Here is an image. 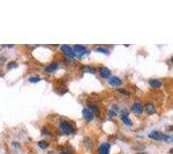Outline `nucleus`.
<instances>
[{
  "label": "nucleus",
  "instance_id": "1a4fd4ad",
  "mask_svg": "<svg viewBox=\"0 0 173 154\" xmlns=\"http://www.w3.org/2000/svg\"><path fill=\"white\" fill-rule=\"evenodd\" d=\"M110 153V144L104 143L99 146L98 148V154H108Z\"/></svg>",
  "mask_w": 173,
  "mask_h": 154
},
{
  "label": "nucleus",
  "instance_id": "2eb2a0df",
  "mask_svg": "<svg viewBox=\"0 0 173 154\" xmlns=\"http://www.w3.org/2000/svg\"><path fill=\"white\" fill-rule=\"evenodd\" d=\"M38 146H39V148H42V150H46L49 144L45 140H40V141H38Z\"/></svg>",
  "mask_w": 173,
  "mask_h": 154
},
{
  "label": "nucleus",
  "instance_id": "a878e982",
  "mask_svg": "<svg viewBox=\"0 0 173 154\" xmlns=\"http://www.w3.org/2000/svg\"><path fill=\"white\" fill-rule=\"evenodd\" d=\"M136 154H146L144 152H142V153H136Z\"/></svg>",
  "mask_w": 173,
  "mask_h": 154
},
{
  "label": "nucleus",
  "instance_id": "423d86ee",
  "mask_svg": "<svg viewBox=\"0 0 173 154\" xmlns=\"http://www.w3.org/2000/svg\"><path fill=\"white\" fill-rule=\"evenodd\" d=\"M94 116H95V115L92 114V111H91L89 108H84V109H83V117L86 118V121H88V122L92 121V119H94Z\"/></svg>",
  "mask_w": 173,
  "mask_h": 154
},
{
  "label": "nucleus",
  "instance_id": "6e6552de",
  "mask_svg": "<svg viewBox=\"0 0 173 154\" xmlns=\"http://www.w3.org/2000/svg\"><path fill=\"white\" fill-rule=\"evenodd\" d=\"M108 84L111 85V86L118 87V86H121V85H122V81H121V79L118 78V77H111V78L108 79Z\"/></svg>",
  "mask_w": 173,
  "mask_h": 154
},
{
  "label": "nucleus",
  "instance_id": "aec40b11",
  "mask_svg": "<svg viewBox=\"0 0 173 154\" xmlns=\"http://www.w3.org/2000/svg\"><path fill=\"white\" fill-rule=\"evenodd\" d=\"M119 93H121V94H125V95H127V96H128V95H130V93L128 92V90H126V89H120V90H119Z\"/></svg>",
  "mask_w": 173,
  "mask_h": 154
},
{
  "label": "nucleus",
  "instance_id": "7ed1b4c3",
  "mask_svg": "<svg viewBox=\"0 0 173 154\" xmlns=\"http://www.w3.org/2000/svg\"><path fill=\"white\" fill-rule=\"evenodd\" d=\"M73 52L75 56L82 57L83 55H86V46H82V45H75V46L73 48Z\"/></svg>",
  "mask_w": 173,
  "mask_h": 154
},
{
  "label": "nucleus",
  "instance_id": "f8f14e48",
  "mask_svg": "<svg viewBox=\"0 0 173 154\" xmlns=\"http://www.w3.org/2000/svg\"><path fill=\"white\" fill-rule=\"evenodd\" d=\"M149 85H150L152 88H159V87H162V81L157 79H150L149 80Z\"/></svg>",
  "mask_w": 173,
  "mask_h": 154
},
{
  "label": "nucleus",
  "instance_id": "ddd939ff",
  "mask_svg": "<svg viewBox=\"0 0 173 154\" xmlns=\"http://www.w3.org/2000/svg\"><path fill=\"white\" fill-rule=\"evenodd\" d=\"M58 67H59V64H58V63H52V64H50L49 66L45 67V71L49 72V73H51V72H54Z\"/></svg>",
  "mask_w": 173,
  "mask_h": 154
},
{
  "label": "nucleus",
  "instance_id": "f3484780",
  "mask_svg": "<svg viewBox=\"0 0 173 154\" xmlns=\"http://www.w3.org/2000/svg\"><path fill=\"white\" fill-rule=\"evenodd\" d=\"M83 71L84 72H89V73H95V68H92L90 66H86V67H83Z\"/></svg>",
  "mask_w": 173,
  "mask_h": 154
},
{
  "label": "nucleus",
  "instance_id": "9b49d317",
  "mask_svg": "<svg viewBox=\"0 0 173 154\" xmlns=\"http://www.w3.org/2000/svg\"><path fill=\"white\" fill-rule=\"evenodd\" d=\"M99 74L102 78L104 79H106V78H110V75H111V71L108 70V67H102L99 70Z\"/></svg>",
  "mask_w": 173,
  "mask_h": 154
},
{
  "label": "nucleus",
  "instance_id": "39448f33",
  "mask_svg": "<svg viewBox=\"0 0 173 154\" xmlns=\"http://www.w3.org/2000/svg\"><path fill=\"white\" fill-rule=\"evenodd\" d=\"M143 110H146V112H147L148 115H154L156 112L155 106H154L152 103H150V102L146 103V106L143 107Z\"/></svg>",
  "mask_w": 173,
  "mask_h": 154
},
{
  "label": "nucleus",
  "instance_id": "6ab92c4d",
  "mask_svg": "<svg viewBox=\"0 0 173 154\" xmlns=\"http://www.w3.org/2000/svg\"><path fill=\"white\" fill-rule=\"evenodd\" d=\"M29 81L30 82H38V81H40V78L39 77H32V78H29Z\"/></svg>",
  "mask_w": 173,
  "mask_h": 154
},
{
  "label": "nucleus",
  "instance_id": "0eeeda50",
  "mask_svg": "<svg viewBox=\"0 0 173 154\" xmlns=\"http://www.w3.org/2000/svg\"><path fill=\"white\" fill-rule=\"evenodd\" d=\"M61 50H62L64 53H65L66 56H68L69 58L75 57V55H74V52H73V49L70 48V46H68V45H62V46H61Z\"/></svg>",
  "mask_w": 173,
  "mask_h": 154
},
{
  "label": "nucleus",
  "instance_id": "f03ea898",
  "mask_svg": "<svg viewBox=\"0 0 173 154\" xmlns=\"http://www.w3.org/2000/svg\"><path fill=\"white\" fill-rule=\"evenodd\" d=\"M60 130L64 133H66V134H72V133L75 132L74 128L72 126V124L68 123L67 121H61L60 122Z\"/></svg>",
  "mask_w": 173,
  "mask_h": 154
},
{
  "label": "nucleus",
  "instance_id": "a211bd4d",
  "mask_svg": "<svg viewBox=\"0 0 173 154\" xmlns=\"http://www.w3.org/2000/svg\"><path fill=\"white\" fill-rule=\"evenodd\" d=\"M96 51H97V52L106 53V55H108V53H110V51H108V49H104V48H98V49H96Z\"/></svg>",
  "mask_w": 173,
  "mask_h": 154
},
{
  "label": "nucleus",
  "instance_id": "dca6fc26",
  "mask_svg": "<svg viewBox=\"0 0 173 154\" xmlns=\"http://www.w3.org/2000/svg\"><path fill=\"white\" fill-rule=\"evenodd\" d=\"M84 145H86V147L88 150H91V148H92V143H91L90 138H86V139H84Z\"/></svg>",
  "mask_w": 173,
  "mask_h": 154
},
{
  "label": "nucleus",
  "instance_id": "393cba45",
  "mask_svg": "<svg viewBox=\"0 0 173 154\" xmlns=\"http://www.w3.org/2000/svg\"><path fill=\"white\" fill-rule=\"evenodd\" d=\"M60 154H68V153H66V152H61Z\"/></svg>",
  "mask_w": 173,
  "mask_h": 154
},
{
  "label": "nucleus",
  "instance_id": "5701e85b",
  "mask_svg": "<svg viewBox=\"0 0 173 154\" xmlns=\"http://www.w3.org/2000/svg\"><path fill=\"white\" fill-rule=\"evenodd\" d=\"M5 60H6V57H2V56H0V64H1V63H2V64H4L5 63Z\"/></svg>",
  "mask_w": 173,
  "mask_h": 154
},
{
  "label": "nucleus",
  "instance_id": "9d476101",
  "mask_svg": "<svg viewBox=\"0 0 173 154\" xmlns=\"http://www.w3.org/2000/svg\"><path fill=\"white\" fill-rule=\"evenodd\" d=\"M128 112L126 111V110H124V112H121V119H122V123L126 124V125H128V126H130L132 125V121H130L129 118H128Z\"/></svg>",
  "mask_w": 173,
  "mask_h": 154
},
{
  "label": "nucleus",
  "instance_id": "20e7f679",
  "mask_svg": "<svg viewBox=\"0 0 173 154\" xmlns=\"http://www.w3.org/2000/svg\"><path fill=\"white\" fill-rule=\"evenodd\" d=\"M132 111L134 112L135 115H141L143 112V106L141 102H135L132 106Z\"/></svg>",
  "mask_w": 173,
  "mask_h": 154
},
{
  "label": "nucleus",
  "instance_id": "4be33fe9",
  "mask_svg": "<svg viewBox=\"0 0 173 154\" xmlns=\"http://www.w3.org/2000/svg\"><path fill=\"white\" fill-rule=\"evenodd\" d=\"M12 67H16V63H9L8 65V68H12Z\"/></svg>",
  "mask_w": 173,
  "mask_h": 154
},
{
  "label": "nucleus",
  "instance_id": "b1692460",
  "mask_svg": "<svg viewBox=\"0 0 173 154\" xmlns=\"http://www.w3.org/2000/svg\"><path fill=\"white\" fill-rule=\"evenodd\" d=\"M112 116H116V111L114 110H110V117H112Z\"/></svg>",
  "mask_w": 173,
  "mask_h": 154
},
{
  "label": "nucleus",
  "instance_id": "412c9836",
  "mask_svg": "<svg viewBox=\"0 0 173 154\" xmlns=\"http://www.w3.org/2000/svg\"><path fill=\"white\" fill-rule=\"evenodd\" d=\"M43 134H51V132L48 131V129H43V131H42Z\"/></svg>",
  "mask_w": 173,
  "mask_h": 154
},
{
  "label": "nucleus",
  "instance_id": "f257e3e1",
  "mask_svg": "<svg viewBox=\"0 0 173 154\" xmlns=\"http://www.w3.org/2000/svg\"><path fill=\"white\" fill-rule=\"evenodd\" d=\"M149 138H151L154 140H165V141H171V137H167L166 134L162 133L159 131H152L151 133H149Z\"/></svg>",
  "mask_w": 173,
  "mask_h": 154
},
{
  "label": "nucleus",
  "instance_id": "4468645a",
  "mask_svg": "<svg viewBox=\"0 0 173 154\" xmlns=\"http://www.w3.org/2000/svg\"><path fill=\"white\" fill-rule=\"evenodd\" d=\"M89 109L92 111V114L96 115V116H98L99 115V110H98V108L96 106H94V104H89Z\"/></svg>",
  "mask_w": 173,
  "mask_h": 154
}]
</instances>
